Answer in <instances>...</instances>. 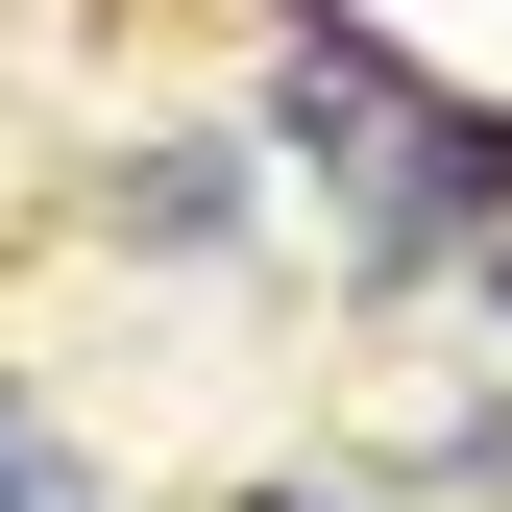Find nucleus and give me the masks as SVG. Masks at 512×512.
Instances as JSON below:
<instances>
[{
  "label": "nucleus",
  "mask_w": 512,
  "mask_h": 512,
  "mask_svg": "<svg viewBox=\"0 0 512 512\" xmlns=\"http://www.w3.org/2000/svg\"><path fill=\"white\" fill-rule=\"evenodd\" d=\"M488 317H512V244H488Z\"/></svg>",
  "instance_id": "5"
},
{
  "label": "nucleus",
  "mask_w": 512,
  "mask_h": 512,
  "mask_svg": "<svg viewBox=\"0 0 512 512\" xmlns=\"http://www.w3.org/2000/svg\"><path fill=\"white\" fill-rule=\"evenodd\" d=\"M0 512H98V464H74V439H49L25 391H0Z\"/></svg>",
  "instance_id": "3"
},
{
  "label": "nucleus",
  "mask_w": 512,
  "mask_h": 512,
  "mask_svg": "<svg viewBox=\"0 0 512 512\" xmlns=\"http://www.w3.org/2000/svg\"><path fill=\"white\" fill-rule=\"evenodd\" d=\"M122 220H147V244H244V147H147Z\"/></svg>",
  "instance_id": "2"
},
{
  "label": "nucleus",
  "mask_w": 512,
  "mask_h": 512,
  "mask_svg": "<svg viewBox=\"0 0 512 512\" xmlns=\"http://www.w3.org/2000/svg\"><path fill=\"white\" fill-rule=\"evenodd\" d=\"M439 244H512V122L488 98H415V147L366 171V269H439Z\"/></svg>",
  "instance_id": "1"
},
{
  "label": "nucleus",
  "mask_w": 512,
  "mask_h": 512,
  "mask_svg": "<svg viewBox=\"0 0 512 512\" xmlns=\"http://www.w3.org/2000/svg\"><path fill=\"white\" fill-rule=\"evenodd\" d=\"M244 512H366V488H244Z\"/></svg>",
  "instance_id": "4"
}]
</instances>
